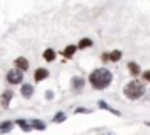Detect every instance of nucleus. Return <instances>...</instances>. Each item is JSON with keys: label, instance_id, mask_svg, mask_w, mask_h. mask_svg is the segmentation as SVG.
<instances>
[{"label": "nucleus", "instance_id": "nucleus-4", "mask_svg": "<svg viewBox=\"0 0 150 135\" xmlns=\"http://www.w3.org/2000/svg\"><path fill=\"white\" fill-rule=\"evenodd\" d=\"M11 100H13V91L7 90V91L2 93V98H0V105H2V107H9V102H11Z\"/></svg>", "mask_w": 150, "mask_h": 135}, {"label": "nucleus", "instance_id": "nucleus-10", "mask_svg": "<svg viewBox=\"0 0 150 135\" xmlns=\"http://www.w3.org/2000/svg\"><path fill=\"white\" fill-rule=\"evenodd\" d=\"M13 130V121H6V123H0V132L2 133H9Z\"/></svg>", "mask_w": 150, "mask_h": 135}, {"label": "nucleus", "instance_id": "nucleus-3", "mask_svg": "<svg viewBox=\"0 0 150 135\" xmlns=\"http://www.w3.org/2000/svg\"><path fill=\"white\" fill-rule=\"evenodd\" d=\"M7 81H9L11 84H20V83L23 81V72L18 70V69L9 70V72H7Z\"/></svg>", "mask_w": 150, "mask_h": 135}, {"label": "nucleus", "instance_id": "nucleus-7", "mask_svg": "<svg viewBox=\"0 0 150 135\" xmlns=\"http://www.w3.org/2000/svg\"><path fill=\"white\" fill-rule=\"evenodd\" d=\"M21 95H23L25 98H30V97L34 95V88H32L30 84H23V86H21Z\"/></svg>", "mask_w": 150, "mask_h": 135}, {"label": "nucleus", "instance_id": "nucleus-13", "mask_svg": "<svg viewBox=\"0 0 150 135\" xmlns=\"http://www.w3.org/2000/svg\"><path fill=\"white\" fill-rule=\"evenodd\" d=\"M90 46H92V40L90 39H81L80 44L76 46V49H83V47H90Z\"/></svg>", "mask_w": 150, "mask_h": 135}, {"label": "nucleus", "instance_id": "nucleus-18", "mask_svg": "<svg viewBox=\"0 0 150 135\" xmlns=\"http://www.w3.org/2000/svg\"><path fill=\"white\" fill-rule=\"evenodd\" d=\"M53 121H55V123H62V121H65V114H64V112H57L55 118H53Z\"/></svg>", "mask_w": 150, "mask_h": 135}, {"label": "nucleus", "instance_id": "nucleus-19", "mask_svg": "<svg viewBox=\"0 0 150 135\" xmlns=\"http://www.w3.org/2000/svg\"><path fill=\"white\" fill-rule=\"evenodd\" d=\"M143 79H145V81H150V72H148V70L143 72Z\"/></svg>", "mask_w": 150, "mask_h": 135}, {"label": "nucleus", "instance_id": "nucleus-9", "mask_svg": "<svg viewBox=\"0 0 150 135\" xmlns=\"http://www.w3.org/2000/svg\"><path fill=\"white\" fill-rule=\"evenodd\" d=\"M127 69H129V72L132 74V76H138L141 70H139V65L138 63H134V61H129L127 63Z\"/></svg>", "mask_w": 150, "mask_h": 135}, {"label": "nucleus", "instance_id": "nucleus-8", "mask_svg": "<svg viewBox=\"0 0 150 135\" xmlns=\"http://www.w3.org/2000/svg\"><path fill=\"white\" fill-rule=\"evenodd\" d=\"M83 84H85V81H83L81 77H72V90H74V91L81 90V88H83Z\"/></svg>", "mask_w": 150, "mask_h": 135}, {"label": "nucleus", "instance_id": "nucleus-15", "mask_svg": "<svg viewBox=\"0 0 150 135\" xmlns=\"http://www.w3.org/2000/svg\"><path fill=\"white\" fill-rule=\"evenodd\" d=\"M32 126L37 128V130H44V128H46V125H44L42 121H39V119H34V121H32Z\"/></svg>", "mask_w": 150, "mask_h": 135}, {"label": "nucleus", "instance_id": "nucleus-5", "mask_svg": "<svg viewBox=\"0 0 150 135\" xmlns=\"http://www.w3.org/2000/svg\"><path fill=\"white\" fill-rule=\"evenodd\" d=\"M16 69L18 70H21V72H25L27 69H28V60L27 58H16Z\"/></svg>", "mask_w": 150, "mask_h": 135}, {"label": "nucleus", "instance_id": "nucleus-14", "mask_svg": "<svg viewBox=\"0 0 150 135\" xmlns=\"http://www.w3.org/2000/svg\"><path fill=\"white\" fill-rule=\"evenodd\" d=\"M16 123H18V125H20V126H21V130H25V132H28V130H30V128H32V126H30V125H28V123H27V121H25V119H18V121H16Z\"/></svg>", "mask_w": 150, "mask_h": 135}, {"label": "nucleus", "instance_id": "nucleus-17", "mask_svg": "<svg viewBox=\"0 0 150 135\" xmlns=\"http://www.w3.org/2000/svg\"><path fill=\"white\" fill-rule=\"evenodd\" d=\"M99 107H101V109H108V111H111L113 114H118V111H115V109H111V107H110V105H108V104H106L104 100H101V102H99Z\"/></svg>", "mask_w": 150, "mask_h": 135}, {"label": "nucleus", "instance_id": "nucleus-1", "mask_svg": "<svg viewBox=\"0 0 150 135\" xmlns=\"http://www.w3.org/2000/svg\"><path fill=\"white\" fill-rule=\"evenodd\" d=\"M111 77H113V76H111L110 70H106V69H97V70H94V72L90 74V84H92L96 90H104V88L110 86Z\"/></svg>", "mask_w": 150, "mask_h": 135}, {"label": "nucleus", "instance_id": "nucleus-11", "mask_svg": "<svg viewBox=\"0 0 150 135\" xmlns=\"http://www.w3.org/2000/svg\"><path fill=\"white\" fill-rule=\"evenodd\" d=\"M74 53H76V46H67V47H65V49L62 51V54H64L65 58H71V56H72Z\"/></svg>", "mask_w": 150, "mask_h": 135}, {"label": "nucleus", "instance_id": "nucleus-2", "mask_svg": "<svg viewBox=\"0 0 150 135\" xmlns=\"http://www.w3.org/2000/svg\"><path fill=\"white\" fill-rule=\"evenodd\" d=\"M124 93H125L127 98L136 100V98H141V97H143V93H145V86H143L141 83H138V81H131V83L124 88Z\"/></svg>", "mask_w": 150, "mask_h": 135}, {"label": "nucleus", "instance_id": "nucleus-12", "mask_svg": "<svg viewBox=\"0 0 150 135\" xmlns=\"http://www.w3.org/2000/svg\"><path fill=\"white\" fill-rule=\"evenodd\" d=\"M42 58H44L46 61H53V60H55V51H53V49H46L44 54H42Z\"/></svg>", "mask_w": 150, "mask_h": 135}, {"label": "nucleus", "instance_id": "nucleus-6", "mask_svg": "<svg viewBox=\"0 0 150 135\" xmlns=\"http://www.w3.org/2000/svg\"><path fill=\"white\" fill-rule=\"evenodd\" d=\"M48 76H50V72H48L46 69H37V70L34 72V79H35V81H44Z\"/></svg>", "mask_w": 150, "mask_h": 135}, {"label": "nucleus", "instance_id": "nucleus-16", "mask_svg": "<svg viewBox=\"0 0 150 135\" xmlns=\"http://www.w3.org/2000/svg\"><path fill=\"white\" fill-rule=\"evenodd\" d=\"M120 56H122V53H120V51H113L108 58H110L111 61H118V60H120Z\"/></svg>", "mask_w": 150, "mask_h": 135}]
</instances>
